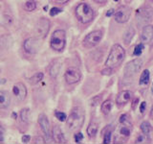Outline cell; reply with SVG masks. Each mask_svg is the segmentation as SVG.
I'll return each mask as SVG.
<instances>
[{
	"mask_svg": "<svg viewBox=\"0 0 153 144\" xmlns=\"http://www.w3.org/2000/svg\"><path fill=\"white\" fill-rule=\"evenodd\" d=\"M126 57V51L120 44H115L111 48L105 64L108 68H115L122 64Z\"/></svg>",
	"mask_w": 153,
	"mask_h": 144,
	"instance_id": "7a4b0ae2",
	"label": "cell"
},
{
	"mask_svg": "<svg viewBox=\"0 0 153 144\" xmlns=\"http://www.w3.org/2000/svg\"><path fill=\"white\" fill-rule=\"evenodd\" d=\"M102 38V32L100 30H96L89 33L87 36L84 38L82 44L85 48H93L100 43Z\"/></svg>",
	"mask_w": 153,
	"mask_h": 144,
	"instance_id": "8992f818",
	"label": "cell"
},
{
	"mask_svg": "<svg viewBox=\"0 0 153 144\" xmlns=\"http://www.w3.org/2000/svg\"><path fill=\"white\" fill-rule=\"evenodd\" d=\"M62 12V10L59 8H52L50 11V16H56V14H59Z\"/></svg>",
	"mask_w": 153,
	"mask_h": 144,
	"instance_id": "4dcf8cb0",
	"label": "cell"
},
{
	"mask_svg": "<svg viewBox=\"0 0 153 144\" xmlns=\"http://www.w3.org/2000/svg\"><path fill=\"white\" fill-rule=\"evenodd\" d=\"M75 14L78 20L82 24H87L92 21L94 18V11L86 3H80L76 8Z\"/></svg>",
	"mask_w": 153,
	"mask_h": 144,
	"instance_id": "3957f363",
	"label": "cell"
},
{
	"mask_svg": "<svg viewBox=\"0 0 153 144\" xmlns=\"http://www.w3.org/2000/svg\"><path fill=\"white\" fill-rule=\"evenodd\" d=\"M45 139L42 138L41 136H36L33 138V143H45Z\"/></svg>",
	"mask_w": 153,
	"mask_h": 144,
	"instance_id": "836d02e7",
	"label": "cell"
},
{
	"mask_svg": "<svg viewBox=\"0 0 153 144\" xmlns=\"http://www.w3.org/2000/svg\"><path fill=\"white\" fill-rule=\"evenodd\" d=\"M51 48L53 50L61 52L66 45V34L63 30H56L51 37Z\"/></svg>",
	"mask_w": 153,
	"mask_h": 144,
	"instance_id": "277c9868",
	"label": "cell"
},
{
	"mask_svg": "<svg viewBox=\"0 0 153 144\" xmlns=\"http://www.w3.org/2000/svg\"><path fill=\"white\" fill-rule=\"evenodd\" d=\"M24 9L27 12H33L36 9V2L35 0H28V1L25 2V5H24Z\"/></svg>",
	"mask_w": 153,
	"mask_h": 144,
	"instance_id": "484cf974",
	"label": "cell"
},
{
	"mask_svg": "<svg viewBox=\"0 0 153 144\" xmlns=\"http://www.w3.org/2000/svg\"><path fill=\"white\" fill-rule=\"evenodd\" d=\"M99 102H100V96H98V97L94 98L92 101H91V105H92V106H97V105L99 104Z\"/></svg>",
	"mask_w": 153,
	"mask_h": 144,
	"instance_id": "8d00e7d4",
	"label": "cell"
},
{
	"mask_svg": "<svg viewBox=\"0 0 153 144\" xmlns=\"http://www.w3.org/2000/svg\"><path fill=\"white\" fill-rule=\"evenodd\" d=\"M19 115H20V119L22 123H25V124L29 123V121H30V110L29 109L21 110Z\"/></svg>",
	"mask_w": 153,
	"mask_h": 144,
	"instance_id": "603a6c76",
	"label": "cell"
},
{
	"mask_svg": "<svg viewBox=\"0 0 153 144\" xmlns=\"http://www.w3.org/2000/svg\"><path fill=\"white\" fill-rule=\"evenodd\" d=\"M11 103L10 94L5 90H0V109H7Z\"/></svg>",
	"mask_w": 153,
	"mask_h": 144,
	"instance_id": "e0dca14e",
	"label": "cell"
},
{
	"mask_svg": "<svg viewBox=\"0 0 153 144\" xmlns=\"http://www.w3.org/2000/svg\"><path fill=\"white\" fill-rule=\"evenodd\" d=\"M112 134H113V127H111V126L107 127L106 130H105L104 134H103V143L108 144V143L111 142Z\"/></svg>",
	"mask_w": 153,
	"mask_h": 144,
	"instance_id": "d4e9b609",
	"label": "cell"
},
{
	"mask_svg": "<svg viewBox=\"0 0 153 144\" xmlns=\"http://www.w3.org/2000/svg\"><path fill=\"white\" fill-rule=\"evenodd\" d=\"M114 13H115V12H114V10H112V9H111V10H108L107 13H106V16H111Z\"/></svg>",
	"mask_w": 153,
	"mask_h": 144,
	"instance_id": "f35d334b",
	"label": "cell"
},
{
	"mask_svg": "<svg viewBox=\"0 0 153 144\" xmlns=\"http://www.w3.org/2000/svg\"><path fill=\"white\" fill-rule=\"evenodd\" d=\"M149 78H150V73H149V70H143V73L140 77V81H139V84L142 85V86H146L149 83Z\"/></svg>",
	"mask_w": 153,
	"mask_h": 144,
	"instance_id": "44dd1931",
	"label": "cell"
},
{
	"mask_svg": "<svg viewBox=\"0 0 153 144\" xmlns=\"http://www.w3.org/2000/svg\"><path fill=\"white\" fill-rule=\"evenodd\" d=\"M50 29V21L46 18H41L38 20L36 26V35L43 38L47 36V33L49 32Z\"/></svg>",
	"mask_w": 153,
	"mask_h": 144,
	"instance_id": "30bf717a",
	"label": "cell"
},
{
	"mask_svg": "<svg viewBox=\"0 0 153 144\" xmlns=\"http://www.w3.org/2000/svg\"><path fill=\"white\" fill-rule=\"evenodd\" d=\"M24 50H25L29 54H35L37 52L38 45H37V40L36 38H28L24 41Z\"/></svg>",
	"mask_w": 153,
	"mask_h": 144,
	"instance_id": "4fadbf2b",
	"label": "cell"
},
{
	"mask_svg": "<svg viewBox=\"0 0 153 144\" xmlns=\"http://www.w3.org/2000/svg\"><path fill=\"white\" fill-rule=\"evenodd\" d=\"M43 73L42 72H36V74H33L30 79H29V83H30L31 85H36L38 84L39 82L43 79Z\"/></svg>",
	"mask_w": 153,
	"mask_h": 144,
	"instance_id": "cb8c5ba5",
	"label": "cell"
},
{
	"mask_svg": "<svg viewBox=\"0 0 153 144\" xmlns=\"http://www.w3.org/2000/svg\"><path fill=\"white\" fill-rule=\"evenodd\" d=\"M13 94L19 102L25 100L27 97V88L25 85L22 83H16L13 86Z\"/></svg>",
	"mask_w": 153,
	"mask_h": 144,
	"instance_id": "8fae6325",
	"label": "cell"
},
{
	"mask_svg": "<svg viewBox=\"0 0 153 144\" xmlns=\"http://www.w3.org/2000/svg\"><path fill=\"white\" fill-rule=\"evenodd\" d=\"M30 140H31V136H28V134H25V136H22V142L23 143H28Z\"/></svg>",
	"mask_w": 153,
	"mask_h": 144,
	"instance_id": "d590c367",
	"label": "cell"
},
{
	"mask_svg": "<svg viewBox=\"0 0 153 144\" xmlns=\"http://www.w3.org/2000/svg\"><path fill=\"white\" fill-rule=\"evenodd\" d=\"M38 124H39L41 131L43 132L46 138V142H52V137H51V132H50V123L48 120L47 116L45 114L41 113L38 116Z\"/></svg>",
	"mask_w": 153,
	"mask_h": 144,
	"instance_id": "9c48e42d",
	"label": "cell"
},
{
	"mask_svg": "<svg viewBox=\"0 0 153 144\" xmlns=\"http://www.w3.org/2000/svg\"><path fill=\"white\" fill-rule=\"evenodd\" d=\"M142 65L143 61L141 59H135L129 62L124 67V78H131V77L137 75L140 72Z\"/></svg>",
	"mask_w": 153,
	"mask_h": 144,
	"instance_id": "5b68a950",
	"label": "cell"
},
{
	"mask_svg": "<svg viewBox=\"0 0 153 144\" xmlns=\"http://www.w3.org/2000/svg\"><path fill=\"white\" fill-rule=\"evenodd\" d=\"M132 97V93L131 91L129 90H123L121 92H119L118 95L116 96V103L119 106H123L126 105L129 100Z\"/></svg>",
	"mask_w": 153,
	"mask_h": 144,
	"instance_id": "5bb4252c",
	"label": "cell"
},
{
	"mask_svg": "<svg viewBox=\"0 0 153 144\" xmlns=\"http://www.w3.org/2000/svg\"><path fill=\"white\" fill-rule=\"evenodd\" d=\"M120 123L121 124H124V125H131V121H130V116L127 113L123 114L121 117H120Z\"/></svg>",
	"mask_w": 153,
	"mask_h": 144,
	"instance_id": "83f0119b",
	"label": "cell"
},
{
	"mask_svg": "<svg viewBox=\"0 0 153 144\" xmlns=\"http://www.w3.org/2000/svg\"><path fill=\"white\" fill-rule=\"evenodd\" d=\"M151 114H153V106H152V110H151Z\"/></svg>",
	"mask_w": 153,
	"mask_h": 144,
	"instance_id": "b9f144b4",
	"label": "cell"
},
{
	"mask_svg": "<svg viewBox=\"0 0 153 144\" xmlns=\"http://www.w3.org/2000/svg\"><path fill=\"white\" fill-rule=\"evenodd\" d=\"M60 70V62H55L50 67V75L53 78H56V77L59 75Z\"/></svg>",
	"mask_w": 153,
	"mask_h": 144,
	"instance_id": "d6986e66",
	"label": "cell"
},
{
	"mask_svg": "<svg viewBox=\"0 0 153 144\" xmlns=\"http://www.w3.org/2000/svg\"><path fill=\"white\" fill-rule=\"evenodd\" d=\"M112 107H113L112 101L111 100H106V101H104V102L102 103L100 110H102V112L103 114H108L110 112H111Z\"/></svg>",
	"mask_w": 153,
	"mask_h": 144,
	"instance_id": "7402d4cb",
	"label": "cell"
},
{
	"mask_svg": "<svg viewBox=\"0 0 153 144\" xmlns=\"http://www.w3.org/2000/svg\"><path fill=\"white\" fill-rule=\"evenodd\" d=\"M52 136L56 143H66V139L64 137V134L62 133L61 129L57 126V125H55L54 128H53Z\"/></svg>",
	"mask_w": 153,
	"mask_h": 144,
	"instance_id": "9a60e30c",
	"label": "cell"
},
{
	"mask_svg": "<svg viewBox=\"0 0 153 144\" xmlns=\"http://www.w3.org/2000/svg\"><path fill=\"white\" fill-rule=\"evenodd\" d=\"M59 1H60V2H65L66 0H59Z\"/></svg>",
	"mask_w": 153,
	"mask_h": 144,
	"instance_id": "60d3db41",
	"label": "cell"
},
{
	"mask_svg": "<svg viewBox=\"0 0 153 144\" xmlns=\"http://www.w3.org/2000/svg\"><path fill=\"white\" fill-rule=\"evenodd\" d=\"M84 110L81 107H75L71 110L69 116L67 117V127L71 131H78L83 126L84 123Z\"/></svg>",
	"mask_w": 153,
	"mask_h": 144,
	"instance_id": "6da1fadb",
	"label": "cell"
},
{
	"mask_svg": "<svg viewBox=\"0 0 153 144\" xmlns=\"http://www.w3.org/2000/svg\"><path fill=\"white\" fill-rule=\"evenodd\" d=\"M130 126H131V125L122 124V126L119 128V136H118V137H116V142L118 141V139L120 137L122 138V142H124L123 141L124 139H126L129 136H130V133H131Z\"/></svg>",
	"mask_w": 153,
	"mask_h": 144,
	"instance_id": "2e32d148",
	"label": "cell"
},
{
	"mask_svg": "<svg viewBox=\"0 0 153 144\" xmlns=\"http://www.w3.org/2000/svg\"><path fill=\"white\" fill-rule=\"evenodd\" d=\"M64 79L67 84L74 85L80 81L81 72L79 71V69L76 68V67H70V68H68L65 71Z\"/></svg>",
	"mask_w": 153,
	"mask_h": 144,
	"instance_id": "ba28073f",
	"label": "cell"
},
{
	"mask_svg": "<svg viewBox=\"0 0 153 144\" xmlns=\"http://www.w3.org/2000/svg\"><path fill=\"white\" fill-rule=\"evenodd\" d=\"M55 115H56V117L59 120V121H61V122H63V121H66L67 120V115H66V113H64V112H55Z\"/></svg>",
	"mask_w": 153,
	"mask_h": 144,
	"instance_id": "f546056e",
	"label": "cell"
},
{
	"mask_svg": "<svg viewBox=\"0 0 153 144\" xmlns=\"http://www.w3.org/2000/svg\"><path fill=\"white\" fill-rule=\"evenodd\" d=\"M94 2H96V3H98V4H103V3H105L107 1V0H93Z\"/></svg>",
	"mask_w": 153,
	"mask_h": 144,
	"instance_id": "ab89813d",
	"label": "cell"
},
{
	"mask_svg": "<svg viewBox=\"0 0 153 144\" xmlns=\"http://www.w3.org/2000/svg\"><path fill=\"white\" fill-rule=\"evenodd\" d=\"M141 42L143 44L149 43L153 40V26L152 25H146L143 28L141 36H140Z\"/></svg>",
	"mask_w": 153,
	"mask_h": 144,
	"instance_id": "7c38bea8",
	"label": "cell"
},
{
	"mask_svg": "<svg viewBox=\"0 0 153 144\" xmlns=\"http://www.w3.org/2000/svg\"><path fill=\"white\" fill-rule=\"evenodd\" d=\"M143 48H145V46H143V42L139 43V44L135 47V49H134L133 55H134V56H140V55L142 54V53H143Z\"/></svg>",
	"mask_w": 153,
	"mask_h": 144,
	"instance_id": "f1b7e54d",
	"label": "cell"
},
{
	"mask_svg": "<svg viewBox=\"0 0 153 144\" xmlns=\"http://www.w3.org/2000/svg\"><path fill=\"white\" fill-rule=\"evenodd\" d=\"M131 16V9L127 6H121L114 13L115 20L118 23H126Z\"/></svg>",
	"mask_w": 153,
	"mask_h": 144,
	"instance_id": "52a82bcc",
	"label": "cell"
},
{
	"mask_svg": "<svg viewBox=\"0 0 153 144\" xmlns=\"http://www.w3.org/2000/svg\"><path fill=\"white\" fill-rule=\"evenodd\" d=\"M146 107V102H143V103L140 105V110H141V112H142V113H143V112H145Z\"/></svg>",
	"mask_w": 153,
	"mask_h": 144,
	"instance_id": "74e56055",
	"label": "cell"
},
{
	"mask_svg": "<svg viewBox=\"0 0 153 144\" xmlns=\"http://www.w3.org/2000/svg\"><path fill=\"white\" fill-rule=\"evenodd\" d=\"M82 139H83V134L81 133H78L75 134V141L76 142H81Z\"/></svg>",
	"mask_w": 153,
	"mask_h": 144,
	"instance_id": "d6a6232c",
	"label": "cell"
},
{
	"mask_svg": "<svg viewBox=\"0 0 153 144\" xmlns=\"http://www.w3.org/2000/svg\"><path fill=\"white\" fill-rule=\"evenodd\" d=\"M151 130H152L151 125L148 121H143L141 124V131L143 132V134H146V136H147V134H149V133L151 132Z\"/></svg>",
	"mask_w": 153,
	"mask_h": 144,
	"instance_id": "4316f807",
	"label": "cell"
},
{
	"mask_svg": "<svg viewBox=\"0 0 153 144\" xmlns=\"http://www.w3.org/2000/svg\"><path fill=\"white\" fill-rule=\"evenodd\" d=\"M146 134H145V136H139L137 139H136V141H135V143H143V142H146Z\"/></svg>",
	"mask_w": 153,
	"mask_h": 144,
	"instance_id": "1f68e13d",
	"label": "cell"
},
{
	"mask_svg": "<svg viewBox=\"0 0 153 144\" xmlns=\"http://www.w3.org/2000/svg\"><path fill=\"white\" fill-rule=\"evenodd\" d=\"M114 1H115V2H118V1H119V0H114Z\"/></svg>",
	"mask_w": 153,
	"mask_h": 144,
	"instance_id": "7bdbcfd3",
	"label": "cell"
},
{
	"mask_svg": "<svg viewBox=\"0 0 153 144\" xmlns=\"http://www.w3.org/2000/svg\"><path fill=\"white\" fill-rule=\"evenodd\" d=\"M98 130H99L98 124L96 122H91L89 124V126L87 127V134H88L89 137L94 138L96 136V134H97V133H98Z\"/></svg>",
	"mask_w": 153,
	"mask_h": 144,
	"instance_id": "ac0fdd59",
	"label": "cell"
},
{
	"mask_svg": "<svg viewBox=\"0 0 153 144\" xmlns=\"http://www.w3.org/2000/svg\"><path fill=\"white\" fill-rule=\"evenodd\" d=\"M134 34H135V31L132 27H129L127 30L124 32L123 34V41L126 43V44H129V42L131 41V40L134 37Z\"/></svg>",
	"mask_w": 153,
	"mask_h": 144,
	"instance_id": "ffe728a7",
	"label": "cell"
},
{
	"mask_svg": "<svg viewBox=\"0 0 153 144\" xmlns=\"http://www.w3.org/2000/svg\"><path fill=\"white\" fill-rule=\"evenodd\" d=\"M4 141V129L0 125V143H2Z\"/></svg>",
	"mask_w": 153,
	"mask_h": 144,
	"instance_id": "e575fe53",
	"label": "cell"
}]
</instances>
